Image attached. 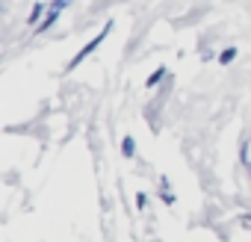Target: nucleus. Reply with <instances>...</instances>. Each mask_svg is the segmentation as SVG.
<instances>
[{
  "label": "nucleus",
  "mask_w": 251,
  "mask_h": 242,
  "mask_svg": "<svg viewBox=\"0 0 251 242\" xmlns=\"http://www.w3.org/2000/svg\"><path fill=\"white\" fill-rule=\"evenodd\" d=\"M106 33H109V27H103V33H100L98 39H92V42H89V45H86V48H83V50H80V53L71 59V68H74V65H80V62H83V59H86V56H89V53H92V50H95V48H98V45L106 39Z\"/></svg>",
  "instance_id": "nucleus-1"
},
{
  "label": "nucleus",
  "mask_w": 251,
  "mask_h": 242,
  "mask_svg": "<svg viewBox=\"0 0 251 242\" xmlns=\"http://www.w3.org/2000/svg\"><path fill=\"white\" fill-rule=\"evenodd\" d=\"M56 18H59V12H56V9H50V12H48V18H45V24H42L39 30H48V27H50V24H53Z\"/></svg>",
  "instance_id": "nucleus-2"
},
{
  "label": "nucleus",
  "mask_w": 251,
  "mask_h": 242,
  "mask_svg": "<svg viewBox=\"0 0 251 242\" xmlns=\"http://www.w3.org/2000/svg\"><path fill=\"white\" fill-rule=\"evenodd\" d=\"M233 56H236V50H233V48H227V50H225V53H222V62H225V65H227V62H230V59H233Z\"/></svg>",
  "instance_id": "nucleus-3"
},
{
  "label": "nucleus",
  "mask_w": 251,
  "mask_h": 242,
  "mask_svg": "<svg viewBox=\"0 0 251 242\" xmlns=\"http://www.w3.org/2000/svg\"><path fill=\"white\" fill-rule=\"evenodd\" d=\"M68 3H71V0H53V6H50V9H56V12H62V9H65Z\"/></svg>",
  "instance_id": "nucleus-4"
},
{
  "label": "nucleus",
  "mask_w": 251,
  "mask_h": 242,
  "mask_svg": "<svg viewBox=\"0 0 251 242\" xmlns=\"http://www.w3.org/2000/svg\"><path fill=\"white\" fill-rule=\"evenodd\" d=\"M124 154L133 157V139H124Z\"/></svg>",
  "instance_id": "nucleus-5"
},
{
  "label": "nucleus",
  "mask_w": 251,
  "mask_h": 242,
  "mask_svg": "<svg viewBox=\"0 0 251 242\" xmlns=\"http://www.w3.org/2000/svg\"><path fill=\"white\" fill-rule=\"evenodd\" d=\"M160 77H163V68H160V71H157V74H154V77L148 80V86H154V83H160Z\"/></svg>",
  "instance_id": "nucleus-6"
}]
</instances>
